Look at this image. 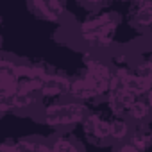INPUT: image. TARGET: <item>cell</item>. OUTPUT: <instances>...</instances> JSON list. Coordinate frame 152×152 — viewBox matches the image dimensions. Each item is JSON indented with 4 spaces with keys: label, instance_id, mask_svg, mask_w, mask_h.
<instances>
[{
    "label": "cell",
    "instance_id": "obj_14",
    "mask_svg": "<svg viewBox=\"0 0 152 152\" xmlns=\"http://www.w3.org/2000/svg\"><path fill=\"white\" fill-rule=\"evenodd\" d=\"M148 59H150V61H152V54H150V57H148Z\"/></svg>",
    "mask_w": 152,
    "mask_h": 152
},
{
    "label": "cell",
    "instance_id": "obj_7",
    "mask_svg": "<svg viewBox=\"0 0 152 152\" xmlns=\"http://www.w3.org/2000/svg\"><path fill=\"white\" fill-rule=\"evenodd\" d=\"M70 77L61 72H52L48 77L41 83V99H59L68 95L70 90Z\"/></svg>",
    "mask_w": 152,
    "mask_h": 152
},
{
    "label": "cell",
    "instance_id": "obj_9",
    "mask_svg": "<svg viewBox=\"0 0 152 152\" xmlns=\"http://www.w3.org/2000/svg\"><path fill=\"white\" fill-rule=\"evenodd\" d=\"M127 140L134 145L136 150H147L152 145V131L147 124H136Z\"/></svg>",
    "mask_w": 152,
    "mask_h": 152
},
{
    "label": "cell",
    "instance_id": "obj_8",
    "mask_svg": "<svg viewBox=\"0 0 152 152\" xmlns=\"http://www.w3.org/2000/svg\"><path fill=\"white\" fill-rule=\"evenodd\" d=\"M150 116H152V93L136 97L125 115V118L132 124H145Z\"/></svg>",
    "mask_w": 152,
    "mask_h": 152
},
{
    "label": "cell",
    "instance_id": "obj_4",
    "mask_svg": "<svg viewBox=\"0 0 152 152\" xmlns=\"http://www.w3.org/2000/svg\"><path fill=\"white\" fill-rule=\"evenodd\" d=\"M81 125H83L84 136L91 143L100 145V143L111 140V118H107L100 111H90Z\"/></svg>",
    "mask_w": 152,
    "mask_h": 152
},
{
    "label": "cell",
    "instance_id": "obj_10",
    "mask_svg": "<svg viewBox=\"0 0 152 152\" xmlns=\"http://www.w3.org/2000/svg\"><path fill=\"white\" fill-rule=\"evenodd\" d=\"M2 150H52V145L48 143H43V141H38V140H27V138H22L18 140L16 143H4L0 147Z\"/></svg>",
    "mask_w": 152,
    "mask_h": 152
},
{
    "label": "cell",
    "instance_id": "obj_3",
    "mask_svg": "<svg viewBox=\"0 0 152 152\" xmlns=\"http://www.w3.org/2000/svg\"><path fill=\"white\" fill-rule=\"evenodd\" d=\"M90 107L83 100H59V102H50L43 107L41 120L48 127H70V125H77L83 124L84 118L88 116Z\"/></svg>",
    "mask_w": 152,
    "mask_h": 152
},
{
    "label": "cell",
    "instance_id": "obj_5",
    "mask_svg": "<svg viewBox=\"0 0 152 152\" xmlns=\"http://www.w3.org/2000/svg\"><path fill=\"white\" fill-rule=\"evenodd\" d=\"M127 18L134 31L152 32V0H134Z\"/></svg>",
    "mask_w": 152,
    "mask_h": 152
},
{
    "label": "cell",
    "instance_id": "obj_2",
    "mask_svg": "<svg viewBox=\"0 0 152 152\" xmlns=\"http://www.w3.org/2000/svg\"><path fill=\"white\" fill-rule=\"evenodd\" d=\"M120 25V15L116 11H100L88 16L79 25V38L90 48H109L115 45L116 31Z\"/></svg>",
    "mask_w": 152,
    "mask_h": 152
},
{
    "label": "cell",
    "instance_id": "obj_1",
    "mask_svg": "<svg viewBox=\"0 0 152 152\" xmlns=\"http://www.w3.org/2000/svg\"><path fill=\"white\" fill-rule=\"evenodd\" d=\"M84 66H86V70L70 81L68 95H72V99H77L83 102L93 100V99H99L104 95L107 97V93L111 90L113 68L107 63H104L93 56L84 57Z\"/></svg>",
    "mask_w": 152,
    "mask_h": 152
},
{
    "label": "cell",
    "instance_id": "obj_6",
    "mask_svg": "<svg viewBox=\"0 0 152 152\" xmlns=\"http://www.w3.org/2000/svg\"><path fill=\"white\" fill-rule=\"evenodd\" d=\"M29 6L45 22H59L66 13V0H29Z\"/></svg>",
    "mask_w": 152,
    "mask_h": 152
},
{
    "label": "cell",
    "instance_id": "obj_12",
    "mask_svg": "<svg viewBox=\"0 0 152 152\" xmlns=\"http://www.w3.org/2000/svg\"><path fill=\"white\" fill-rule=\"evenodd\" d=\"M50 145H52V150H81V148H83L81 141L75 138V136H72V134L59 136V138H56Z\"/></svg>",
    "mask_w": 152,
    "mask_h": 152
},
{
    "label": "cell",
    "instance_id": "obj_13",
    "mask_svg": "<svg viewBox=\"0 0 152 152\" xmlns=\"http://www.w3.org/2000/svg\"><path fill=\"white\" fill-rule=\"evenodd\" d=\"M77 2L84 7H104L109 0H77Z\"/></svg>",
    "mask_w": 152,
    "mask_h": 152
},
{
    "label": "cell",
    "instance_id": "obj_11",
    "mask_svg": "<svg viewBox=\"0 0 152 152\" xmlns=\"http://www.w3.org/2000/svg\"><path fill=\"white\" fill-rule=\"evenodd\" d=\"M129 132H131V127H129V120L125 116H115L111 118V140L115 141H124L129 138Z\"/></svg>",
    "mask_w": 152,
    "mask_h": 152
},
{
    "label": "cell",
    "instance_id": "obj_15",
    "mask_svg": "<svg viewBox=\"0 0 152 152\" xmlns=\"http://www.w3.org/2000/svg\"><path fill=\"white\" fill-rule=\"evenodd\" d=\"M131 2H134V0H131Z\"/></svg>",
    "mask_w": 152,
    "mask_h": 152
}]
</instances>
